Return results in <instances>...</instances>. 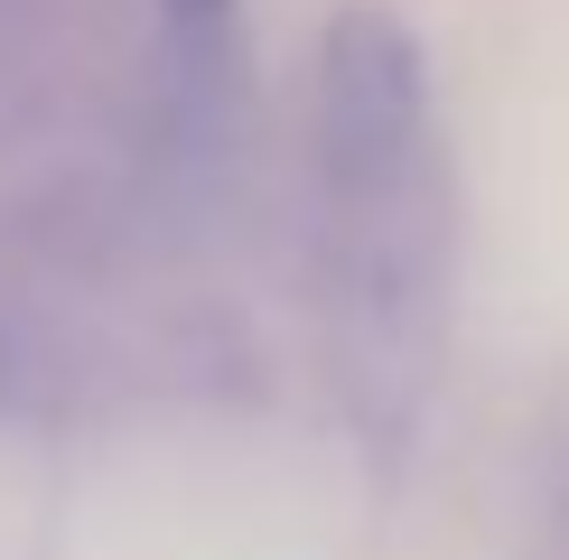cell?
Returning a JSON list of instances; mask_svg holds the SVG:
<instances>
[{
    "mask_svg": "<svg viewBox=\"0 0 569 560\" xmlns=\"http://www.w3.org/2000/svg\"><path fill=\"white\" fill-rule=\"evenodd\" d=\"M318 178L355 327L411 346L448 271V140L430 47L365 0L318 38Z\"/></svg>",
    "mask_w": 569,
    "mask_h": 560,
    "instance_id": "cell-1",
    "label": "cell"
},
{
    "mask_svg": "<svg viewBox=\"0 0 569 560\" xmlns=\"http://www.w3.org/2000/svg\"><path fill=\"white\" fill-rule=\"evenodd\" d=\"M169 19V76H178V112L187 122H216L233 66H243V10L233 0H159Z\"/></svg>",
    "mask_w": 569,
    "mask_h": 560,
    "instance_id": "cell-2",
    "label": "cell"
}]
</instances>
